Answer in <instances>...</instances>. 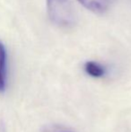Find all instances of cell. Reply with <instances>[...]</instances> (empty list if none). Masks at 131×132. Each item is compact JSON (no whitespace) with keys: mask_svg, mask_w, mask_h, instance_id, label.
I'll return each mask as SVG.
<instances>
[{"mask_svg":"<svg viewBox=\"0 0 131 132\" xmlns=\"http://www.w3.org/2000/svg\"><path fill=\"white\" fill-rule=\"evenodd\" d=\"M49 16L58 27L69 28L75 23V12L69 0H47Z\"/></svg>","mask_w":131,"mask_h":132,"instance_id":"6da1fadb","label":"cell"},{"mask_svg":"<svg viewBox=\"0 0 131 132\" xmlns=\"http://www.w3.org/2000/svg\"><path fill=\"white\" fill-rule=\"evenodd\" d=\"M84 7L94 13H103L110 7L115 0H78Z\"/></svg>","mask_w":131,"mask_h":132,"instance_id":"7a4b0ae2","label":"cell"},{"mask_svg":"<svg viewBox=\"0 0 131 132\" xmlns=\"http://www.w3.org/2000/svg\"><path fill=\"white\" fill-rule=\"evenodd\" d=\"M7 57L5 48L0 42V93H3L6 87L7 80Z\"/></svg>","mask_w":131,"mask_h":132,"instance_id":"3957f363","label":"cell"},{"mask_svg":"<svg viewBox=\"0 0 131 132\" xmlns=\"http://www.w3.org/2000/svg\"><path fill=\"white\" fill-rule=\"evenodd\" d=\"M84 70L88 75L93 77H101L106 73L104 67L94 61H89L86 63L84 66Z\"/></svg>","mask_w":131,"mask_h":132,"instance_id":"277c9868","label":"cell"}]
</instances>
